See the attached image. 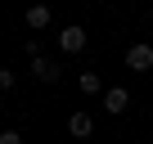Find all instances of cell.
Instances as JSON below:
<instances>
[{
	"label": "cell",
	"mask_w": 153,
	"mask_h": 144,
	"mask_svg": "<svg viewBox=\"0 0 153 144\" xmlns=\"http://www.w3.org/2000/svg\"><path fill=\"white\" fill-rule=\"evenodd\" d=\"M14 81H18V77H14V68H0V95L14 90Z\"/></svg>",
	"instance_id": "cell-8"
},
{
	"label": "cell",
	"mask_w": 153,
	"mask_h": 144,
	"mask_svg": "<svg viewBox=\"0 0 153 144\" xmlns=\"http://www.w3.org/2000/svg\"><path fill=\"white\" fill-rule=\"evenodd\" d=\"M126 104H131V90H126V86H113V90H104V113L122 117V113H126Z\"/></svg>",
	"instance_id": "cell-2"
},
{
	"label": "cell",
	"mask_w": 153,
	"mask_h": 144,
	"mask_svg": "<svg viewBox=\"0 0 153 144\" xmlns=\"http://www.w3.org/2000/svg\"><path fill=\"white\" fill-rule=\"evenodd\" d=\"M68 131H72L76 140H90V135H95V117H90V113H72V117H68Z\"/></svg>",
	"instance_id": "cell-5"
},
{
	"label": "cell",
	"mask_w": 153,
	"mask_h": 144,
	"mask_svg": "<svg viewBox=\"0 0 153 144\" xmlns=\"http://www.w3.org/2000/svg\"><path fill=\"white\" fill-rule=\"evenodd\" d=\"M126 68H131V72H149V68H153V45L135 41V45L126 50Z\"/></svg>",
	"instance_id": "cell-1"
},
{
	"label": "cell",
	"mask_w": 153,
	"mask_h": 144,
	"mask_svg": "<svg viewBox=\"0 0 153 144\" xmlns=\"http://www.w3.org/2000/svg\"><path fill=\"white\" fill-rule=\"evenodd\" d=\"M32 77H36V81H45V86H50V81H59V63H54V59H45V54H41V59H32Z\"/></svg>",
	"instance_id": "cell-4"
},
{
	"label": "cell",
	"mask_w": 153,
	"mask_h": 144,
	"mask_svg": "<svg viewBox=\"0 0 153 144\" xmlns=\"http://www.w3.org/2000/svg\"><path fill=\"white\" fill-rule=\"evenodd\" d=\"M76 86H81V95H99V90H104V77H99V72H81Z\"/></svg>",
	"instance_id": "cell-7"
},
{
	"label": "cell",
	"mask_w": 153,
	"mask_h": 144,
	"mask_svg": "<svg viewBox=\"0 0 153 144\" xmlns=\"http://www.w3.org/2000/svg\"><path fill=\"white\" fill-rule=\"evenodd\" d=\"M0 144H23V135L18 131H0Z\"/></svg>",
	"instance_id": "cell-9"
},
{
	"label": "cell",
	"mask_w": 153,
	"mask_h": 144,
	"mask_svg": "<svg viewBox=\"0 0 153 144\" xmlns=\"http://www.w3.org/2000/svg\"><path fill=\"white\" fill-rule=\"evenodd\" d=\"M59 50H63V54H81V50H86V32H81V27H63V32H59Z\"/></svg>",
	"instance_id": "cell-3"
},
{
	"label": "cell",
	"mask_w": 153,
	"mask_h": 144,
	"mask_svg": "<svg viewBox=\"0 0 153 144\" xmlns=\"http://www.w3.org/2000/svg\"><path fill=\"white\" fill-rule=\"evenodd\" d=\"M23 18H27V27H32V32H41V27H50V9H45V5H32V9L23 14Z\"/></svg>",
	"instance_id": "cell-6"
}]
</instances>
